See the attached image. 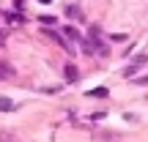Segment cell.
<instances>
[{
    "label": "cell",
    "instance_id": "1",
    "mask_svg": "<svg viewBox=\"0 0 148 142\" xmlns=\"http://www.w3.org/2000/svg\"><path fill=\"white\" fill-rule=\"evenodd\" d=\"M63 74H66V82H77V79H79V71H77V66H71V63L66 66V71H63Z\"/></svg>",
    "mask_w": 148,
    "mask_h": 142
},
{
    "label": "cell",
    "instance_id": "2",
    "mask_svg": "<svg viewBox=\"0 0 148 142\" xmlns=\"http://www.w3.org/2000/svg\"><path fill=\"white\" fill-rule=\"evenodd\" d=\"M63 36H66V38H69V41H77V44H79V41H82V36H79V33H77V30H74V27H63Z\"/></svg>",
    "mask_w": 148,
    "mask_h": 142
},
{
    "label": "cell",
    "instance_id": "3",
    "mask_svg": "<svg viewBox=\"0 0 148 142\" xmlns=\"http://www.w3.org/2000/svg\"><path fill=\"white\" fill-rule=\"evenodd\" d=\"M66 16H69V19H82V11H79L77 5H69V8H66Z\"/></svg>",
    "mask_w": 148,
    "mask_h": 142
},
{
    "label": "cell",
    "instance_id": "4",
    "mask_svg": "<svg viewBox=\"0 0 148 142\" xmlns=\"http://www.w3.org/2000/svg\"><path fill=\"white\" fill-rule=\"evenodd\" d=\"M88 96L90 99H107V88H93V90H88Z\"/></svg>",
    "mask_w": 148,
    "mask_h": 142
},
{
    "label": "cell",
    "instance_id": "5",
    "mask_svg": "<svg viewBox=\"0 0 148 142\" xmlns=\"http://www.w3.org/2000/svg\"><path fill=\"white\" fill-rule=\"evenodd\" d=\"M11 107H14V104H11L8 99H0V109H11Z\"/></svg>",
    "mask_w": 148,
    "mask_h": 142
},
{
    "label": "cell",
    "instance_id": "6",
    "mask_svg": "<svg viewBox=\"0 0 148 142\" xmlns=\"http://www.w3.org/2000/svg\"><path fill=\"white\" fill-rule=\"evenodd\" d=\"M41 22H44V25H55V16H47V14H44V16H41Z\"/></svg>",
    "mask_w": 148,
    "mask_h": 142
},
{
    "label": "cell",
    "instance_id": "7",
    "mask_svg": "<svg viewBox=\"0 0 148 142\" xmlns=\"http://www.w3.org/2000/svg\"><path fill=\"white\" fill-rule=\"evenodd\" d=\"M41 3H49V0H41Z\"/></svg>",
    "mask_w": 148,
    "mask_h": 142
}]
</instances>
